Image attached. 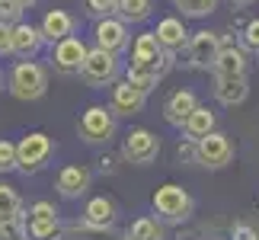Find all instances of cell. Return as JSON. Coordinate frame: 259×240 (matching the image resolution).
Segmentation results:
<instances>
[{"instance_id":"1","label":"cell","mask_w":259,"mask_h":240,"mask_svg":"<svg viewBox=\"0 0 259 240\" xmlns=\"http://www.w3.org/2000/svg\"><path fill=\"white\" fill-rule=\"evenodd\" d=\"M10 93H13L16 99H23V103H32V99H42L45 90H48V71L45 64L38 61H16L13 67H10Z\"/></svg>"},{"instance_id":"2","label":"cell","mask_w":259,"mask_h":240,"mask_svg":"<svg viewBox=\"0 0 259 240\" xmlns=\"http://www.w3.org/2000/svg\"><path fill=\"white\" fill-rule=\"evenodd\" d=\"M151 202H154V215L160 218L163 224H183V221H189V218H192V208H195L192 195H189L183 186H176V183H163L154 192Z\"/></svg>"},{"instance_id":"3","label":"cell","mask_w":259,"mask_h":240,"mask_svg":"<svg viewBox=\"0 0 259 240\" xmlns=\"http://www.w3.org/2000/svg\"><path fill=\"white\" fill-rule=\"evenodd\" d=\"M55 154V141L45 132H29L16 141V170L26 176L38 173V170L48 167V160Z\"/></svg>"},{"instance_id":"4","label":"cell","mask_w":259,"mask_h":240,"mask_svg":"<svg viewBox=\"0 0 259 240\" xmlns=\"http://www.w3.org/2000/svg\"><path fill=\"white\" fill-rule=\"evenodd\" d=\"M77 132L87 144H109L118 132V115L103 103H93L83 109L80 122H77Z\"/></svg>"},{"instance_id":"5","label":"cell","mask_w":259,"mask_h":240,"mask_svg":"<svg viewBox=\"0 0 259 240\" xmlns=\"http://www.w3.org/2000/svg\"><path fill=\"white\" fill-rule=\"evenodd\" d=\"M170 67H173V52H160L157 58H132L125 67V80L135 84L138 90H144V93H151L170 74Z\"/></svg>"},{"instance_id":"6","label":"cell","mask_w":259,"mask_h":240,"mask_svg":"<svg viewBox=\"0 0 259 240\" xmlns=\"http://www.w3.org/2000/svg\"><path fill=\"white\" fill-rule=\"evenodd\" d=\"M64 234L61 224V212H58L55 202H35L26 212V237L29 240H58Z\"/></svg>"},{"instance_id":"7","label":"cell","mask_w":259,"mask_h":240,"mask_svg":"<svg viewBox=\"0 0 259 240\" xmlns=\"http://www.w3.org/2000/svg\"><path fill=\"white\" fill-rule=\"evenodd\" d=\"M118 71H122V64H118V55L106 52V48H90L87 52V61L80 67V77L87 87H112L118 80Z\"/></svg>"},{"instance_id":"8","label":"cell","mask_w":259,"mask_h":240,"mask_svg":"<svg viewBox=\"0 0 259 240\" xmlns=\"http://www.w3.org/2000/svg\"><path fill=\"white\" fill-rule=\"evenodd\" d=\"M160 154V138L151 128H132L122 141V160L132 167H151Z\"/></svg>"},{"instance_id":"9","label":"cell","mask_w":259,"mask_h":240,"mask_svg":"<svg viewBox=\"0 0 259 240\" xmlns=\"http://www.w3.org/2000/svg\"><path fill=\"white\" fill-rule=\"evenodd\" d=\"M221 48H224V38L218 32L198 29V32H192L189 42H186V64L189 67H214Z\"/></svg>"},{"instance_id":"10","label":"cell","mask_w":259,"mask_h":240,"mask_svg":"<svg viewBox=\"0 0 259 240\" xmlns=\"http://www.w3.org/2000/svg\"><path fill=\"white\" fill-rule=\"evenodd\" d=\"M234 154H237L234 141L224 132H211L198 141V167H205V170H224L234 160Z\"/></svg>"},{"instance_id":"11","label":"cell","mask_w":259,"mask_h":240,"mask_svg":"<svg viewBox=\"0 0 259 240\" xmlns=\"http://www.w3.org/2000/svg\"><path fill=\"white\" fill-rule=\"evenodd\" d=\"M87 52H90V48H87L83 38L67 35L58 45H52V67L61 71V74H80V67L87 61Z\"/></svg>"},{"instance_id":"12","label":"cell","mask_w":259,"mask_h":240,"mask_svg":"<svg viewBox=\"0 0 259 240\" xmlns=\"http://www.w3.org/2000/svg\"><path fill=\"white\" fill-rule=\"evenodd\" d=\"M147 103V93L144 90H138L135 84H128V80H115L112 84V93H109V109H112L115 115L122 118H132L144 109Z\"/></svg>"},{"instance_id":"13","label":"cell","mask_w":259,"mask_h":240,"mask_svg":"<svg viewBox=\"0 0 259 240\" xmlns=\"http://www.w3.org/2000/svg\"><path fill=\"white\" fill-rule=\"evenodd\" d=\"M90 183H93V173H90L83 164H67V167L58 170V176H55V189H58V195L67 198V202H74V198L87 195Z\"/></svg>"},{"instance_id":"14","label":"cell","mask_w":259,"mask_h":240,"mask_svg":"<svg viewBox=\"0 0 259 240\" xmlns=\"http://www.w3.org/2000/svg\"><path fill=\"white\" fill-rule=\"evenodd\" d=\"M93 42H96V48H106V52H112V55L125 52L128 42H132V38H128V23H122L118 16L99 19L96 29H93Z\"/></svg>"},{"instance_id":"15","label":"cell","mask_w":259,"mask_h":240,"mask_svg":"<svg viewBox=\"0 0 259 240\" xmlns=\"http://www.w3.org/2000/svg\"><path fill=\"white\" fill-rule=\"evenodd\" d=\"M115 218H118V205L112 198L109 195H93V198H87L80 221L90 224V227H99V231H112Z\"/></svg>"},{"instance_id":"16","label":"cell","mask_w":259,"mask_h":240,"mask_svg":"<svg viewBox=\"0 0 259 240\" xmlns=\"http://www.w3.org/2000/svg\"><path fill=\"white\" fill-rule=\"evenodd\" d=\"M198 106H202V103H198V96L192 93V90H173V93L166 96V103H163V118L173 128H183L186 118L192 115Z\"/></svg>"},{"instance_id":"17","label":"cell","mask_w":259,"mask_h":240,"mask_svg":"<svg viewBox=\"0 0 259 240\" xmlns=\"http://www.w3.org/2000/svg\"><path fill=\"white\" fill-rule=\"evenodd\" d=\"M154 35H157V42H160V48L163 52H179L183 48L186 52V42H189V32H186V23L179 16H166V19H160L157 23V29H154Z\"/></svg>"},{"instance_id":"18","label":"cell","mask_w":259,"mask_h":240,"mask_svg":"<svg viewBox=\"0 0 259 240\" xmlns=\"http://www.w3.org/2000/svg\"><path fill=\"white\" fill-rule=\"evenodd\" d=\"M246 67H250V61H246L243 48L224 42V48H221V55H218L211 71H214V77H246Z\"/></svg>"},{"instance_id":"19","label":"cell","mask_w":259,"mask_h":240,"mask_svg":"<svg viewBox=\"0 0 259 240\" xmlns=\"http://www.w3.org/2000/svg\"><path fill=\"white\" fill-rule=\"evenodd\" d=\"M246 93H250V80L246 77H214V99L224 109L240 106Z\"/></svg>"},{"instance_id":"20","label":"cell","mask_w":259,"mask_h":240,"mask_svg":"<svg viewBox=\"0 0 259 240\" xmlns=\"http://www.w3.org/2000/svg\"><path fill=\"white\" fill-rule=\"evenodd\" d=\"M42 29L32 26V23H16L13 26V55L29 61V58H35V52L42 48Z\"/></svg>"},{"instance_id":"21","label":"cell","mask_w":259,"mask_h":240,"mask_svg":"<svg viewBox=\"0 0 259 240\" xmlns=\"http://www.w3.org/2000/svg\"><path fill=\"white\" fill-rule=\"evenodd\" d=\"M38 29H42V38L48 45H58L61 38L74 35V16L67 13V10H48Z\"/></svg>"},{"instance_id":"22","label":"cell","mask_w":259,"mask_h":240,"mask_svg":"<svg viewBox=\"0 0 259 240\" xmlns=\"http://www.w3.org/2000/svg\"><path fill=\"white\" fill-rule=\"evenodd\" d=\"M211 132H218V115L208 106H198L195 112L186 118V125H183V135L192 138V141H202V138L211 135Z\"/></svg>"},{"instance_id":"23","label":"cell","mask_w":259,"mask_h":240,"mask_svg":"<svg viewBox=\"0 0 259 240\" xmlns=\"http://www.w3.org/2000/svg\"><path fill=\"white\" fill-rule=\"evenodd\" d=\"M125 240H166V231H163V221L157 215H141L128 224L125 231Z\"/></svg>"},{"instance_id":"24","label":"cell","mask_w":259,"mask_h":240,"mask_svg":"<svg viewBox=\"0 0 259 240\" xmlns=\"http://www.w3.org/2000/svg\"><path fill=\"white\" fill-rule=\"evenodd\" d=\"M13 218H23V198L13 186L0 183V221H13Z\"/></svg>"},{"instance_id":"25","label":"cell","mask_w":259,"mask_h":240,"mask_svg":"<svg viewBox=\"0 0 259 240\" xmlns=\"http://www.w3.org/2000/svg\"><path fill=\"white\" fill-rule=\"evenodd\" d=\"M122 23H144L151 16V0H118V13H115Z\"/></svg>"},{"instance_id":"26","label":"cell","mask_w":259,"mask_h":240,"mask_svg":"<svg viewBox=\"0 0 259 240\" xmlns=\"http://www.w3.org/2000/svg\"><path fill=\"white\" fill-rule=\"evenodd\" d=\"M163 48H160V42H157V35L154 32H141L132 42V58H157Z\"/></svg>"},{"instance_id":"27","label":"cell","mask_w":259,"mask_h":240,"mask_svg":"<svg viewBox=\"0 0 259 240\" xmlns=\"http://www.w3.org/2000/svg\"><path fill=\"white\" fill-rule=\"evenodd\" d=\"M176 7L183 10V16H208L218 10V0H176Z\"/></svg>"},{"instance_id":"28","label":"cell","mask_w":259,"mask_h":240,"mask_svg":"<svg viewBox=\"0 0 259 240\" xmlns=\"http://www.w3.org/2000/svg\"><path fill=\"white\" fill-rule=\"evenodd\" d=\"M10 170H16V141L0 138V173H10Z\"/></svg>"},{"instance_id":"29","label":"cell","mask_w":259,"mask_h":240,"mask_svg":"<svg viewBox=\"0 0 259 240\" xmlns=\"http://www.w3.org/2000/svg\"><path fill=\"white\" fill-rule=\"evenodd\" d=\"M26 237V218L0 221V240H23Z\"/></svg>"},{"instance_id":"30","label":"cell","mask_w":259,"mask_h":240,"mask_svg":"<svg viewBox=\"0 0 259 240\" xmlns=\"http://www.w3.org/2000/svg\"><path fill=\"white\" fill-rule=\"evenodd\" d=\"M0 23H7V26L23 23V7L16 0H0Z\"/></svg>"},{"instance_id":"31","label":"cell","mask_w":259,"mask_h":240,"mask_svg":"<svg viewBox=\"0 0 259 240\" xmlns=\"http://www.w3.org/2000/svg\"><path fill=\"white\" fill-rule=\"evenodd\" d=\"M87 10L93 16H99V19H106V16L118 13V0H87Z\"/></svg>"},{"instance_id":"32","label":"cell","mask_w":259,"mask_h":240,"mask_svg":"<svg viewBox=\"0 0 259 240\" xmlns=\"http://www.w3.org/2000/svg\"><path fill=\"white\" fill-rule=\"evenodd\" d=\"M176 157L183 160V164H198V141H192V138H183V141L176 144Z\"/></svg>"},{"instance_id":"33","label":"cell","mask_w":259,"mask_h":240,"mask_svg":"<svg viewBox=\"0 0 259 240\" xmlns=\"http://www.w3.org/2000/svg\"><path fill=\"white\" fill-rule=\"evenodd\" d=\"M243 45L250 48V52H256V55H259V16H256V19H250V23L243 26Z\"/></svg>"},{"instance_id":"34","label":"cell","mask_w":259,"mask_h":240,"mask_svg":"<svg viewBox=\"0 0 259 240\" xmlns=\"http://www.w3.org/2000/svg\"><path fill=\"white\" fill-rule=\"evenodd\" d=\"M13 55V26L0 23V58Z\"/></svg>"},{"instance_id":"35","label":"cell","mask_w":259,"mask_h":240,"mask_svg":"<svg viewBox=\"0 0 259 240\" xmlns=\"http://www.w3.org/2000/svg\"><path fill=\"white\" fill-rule=\"evenodd\" d=\"M231 240H259V231H256V227H250V224H234Z\"/></svg>"},{"instance_id":"36","label":"cell","mask_w":259,"mask_h":240,"mask_svg":"<svg viewBox=\"0 0 259 240\" xmlns=\"http://www.w3.org/2000/svg\"><path fill=\"white\" fill-rule=\"evenodd\" d=\"M96 164H99V170H103V173H115V157H109V154H103V157L96 160Z\"/></svg>"},{"instance_id":"37","label":"cell","mask_w":259,"mask_h":240,"mask_svg":"<svg viewBox=\"0 0 259 240\" xmlns=\"http://www.w3.org/2000/svg\"><path fill=\"white\" fill-rule=\"evenodd\" d=\"M16 4H19V7L26 10V7H32V4H38V0H16Z\"/></svg>"},{"instance_id":"38","label":"cell","mask_w":259,"mask_h":240,"mask_svg":"<svg viewBox=\"0 0 259 240\" xmlns=\"http://www.w3.org/2000/svg\"><path fill=\"white\" fill-rule=\"evenodd\" d=\"M231 4H234V7H250L253 0H231Z\"/></svg>"},{"instance_id":"39","label":"cell","mask_w":259,"mask_h":240,"mask_svg":"<svg viewBox=\"0 0 259 240\" xmlns=\"http://www.w3.org/2000/svg\"><path fill=\"white\" fill-rule=\"evenodd\" d=\"M0 87H4V74H0Z\"/></svg>"},{"instance_id":"40","label":"cell","mask_w":259,"mask_h":240,"mask_svg":"<svg viewBox=\"0 0 259 240\" xmlns=\"http://www.w3.org/2000/svg\"><path fill=\"white\" fill-rule=\"evenodd\" d=\"M67 240H74V237H67Z\"/></svg>"},{"instance_id":"41","label":"cell","mask_w":259,"mask_h":240,"mask_svg":"<svg viewBox=\"0 0 259 240\" xmlns=\"http://www.w3.org/2000/svg\"><path fill=\"white\" fill-rule=\"evenodd\" d=\"M23 240H29V237H23Z\"/></svg>"}]
</instances>
